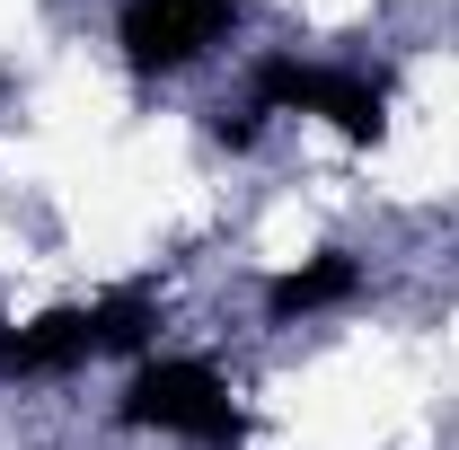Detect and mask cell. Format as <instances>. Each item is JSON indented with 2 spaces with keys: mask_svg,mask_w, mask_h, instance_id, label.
Wrapping results in <instances>:
<instances>
[{
  "mask_svg": "<svg viewBox=\"0 0 459 450\" xmlns=\"http://www.w3.org/2000/svg\"><path fill=\"white\" fill-rule=\"evenodd\" d=\"M247 115H318L327 133L371 151L389 133V89L362 80V71H336V62L274 54V62H256V80H247Z\"/></svg>",
  "mask_w": 459,
  "mask_h": 450,
  "instance_id": "obj_3",
  "label": "cell"
},
{
  "mask_svg": "<svg viewBox=\"0 0 459 450\" xmlns=\"http://www.w3.org/2000/svg\"><path fill=\"white\" fill-rule=\"evenodd\" d=\"M124 424L133 433H160V442H195V450H238L247 442V415L212 362L195 353H142L133 380H124Z\"/></svg>",
  "mask_w": 459,
  "mask_h": 450,
  "instance_id": "obj_2",
  "label": "cell"
},
{
  "mask_svg": "<svg viewBox=\"0 0 459 450\" xmlns=\"http://www.w3.org/2000/svg\"><path fill=\"white\" fill-rule=\"evenodd\" d=\"M151 336H160V300L142 282L98 291V300H62V309L0 327V380H62V371H89L107 353H151Z\"/></svg>",
  "mask_w": 459,
  "mask_h": 450,
  "instance_id": "obj_1",
  "label": "cell"
},
{
  "mask_svg": "<svg viewBox=\"0 0 459 450\" xmlns=\"http://www.w3.org/2000/svg\"><path fill=\"white\" fill-rule=\"evenodd\" d=\"M230 18H238V0H124L115 45H124V62L142 80H169V71H186V62H204L221 45Z\"/></svg>",
  "mask_w": 459,
  "mask_h": 450,
  "instance_id": "obj_4",
  "label": "cell"
},
{
  "mask_svg": "<svg viewBox=\"0 0 459 450\" xmlns=\"http://www.w3.org/2000/svg\"><path fill=\"white\" fill-rule=\"evenodd\" d=\"M353 291H362V265H353L344 247H318V256H300V265H283V274L265 282V309H274V327H291V318L344 309Z\"/></svg>",
  "mask_w": 459,
  "mask_h": 450,
  "instance_id": "obj_5",
  "label": "cell"
}]
</instances>
